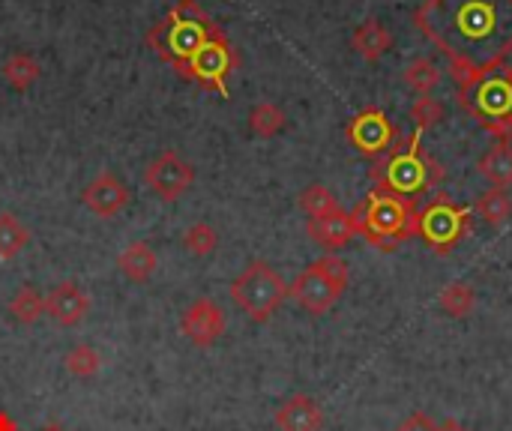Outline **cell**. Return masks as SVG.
<instances>
[{"mask_svg": "<svg viewBox=\"0 0 512 431\" xmlns=\"http://www.w3.org/2000/svg\"><path fill=\"white\" fill-rule=\"evenodd\" d=\"M501 72H504V78H507V81H510V87H512V66H504V69H501Z\"/></svg>", "mask_w": 512, "mask_h": 431, "instance_id": "35", "label": "cell"}, {"mask_svg": "<svg viewBox=\"0 0 512 431\" xmlns=\"http://www.w3.org/2000/svg\"><path fill=\"white\" fill-rule=\"evenodd\" d=\"M276 426L279 431H321L324 411L312 396L297 393L288 402H282V408L276 411Z\"/></svg>", "mask_w": 512, "mask_h": 431, "instance_id": "16", "label": "cell"}, {"mask_svg": "<svg viewBox=\"0 0 512 431\" xmlns=\"http://www.w3.org/2000/svg\"><path fill=\"white\" fill-rule=\"evenodd\" d=\"M237 66H240V57H237L234 45L228 42V36L219 30L186 60L180 75L207 87V90H216L219 96H228V75Z\"/></svg>", "mask_w": 512, "mask_h": 431, "instance_id": "9", "label": "cell"}, {"mask_svg": "<svg viewBox=\"0 0 512 431\" xmlns=\"http://www.w3.org/2000/svg\"><path fill=\"white\" fill-rule=\"evenodd\" d=\"M30 243L27 225L15 213H0V261H12Z\"/></svg>", "mask_w": 512, "mask_h": 431, "instance_id": "24", "label": "cell"}, {"mask_svg": "<svg viewBox=\"0 0 512 431\" xmlns=\"http://www.w3.org/2000/svg\"><path fill=\"white\" fill-rule=\"evenodd\" d=\"M288 126V114L276 102H258L249 111V129L258 138H276Z\"/></svg>", "mask_w": 512, "mask_h": 431, "instance_id": "22", "label": "cell"}, {"mask_svg": "<svg viewBox=\"0 0 512 431\" xmlns=\"http://www.w3.org/2000/svg\"><path fill=\"white\" fill-rule=\"evenodd\" d=\"M435 431H468L459 420H444L441 426H435Z\"/></svg>", "mask_w": 512, "mask_h": 431, "instance_id": "32", "label": "cell"}, {"mask_svg": "<svg viewBox=\"0 0 512 431\" xmlns=\"http://www.w3.org/2000/svg\"><path fill=\"white\" fill-rule=\"evenodd\" d=\"M459 105L480 120V126L492 132L498 144H512V87L501 69L468 93H459Z\"/></svg>", "mask_w": 512, "mask_h": 431, "instance_id": "7", "label": "cell"}, {"mask_svg": "<svg viewBox=\"0 0 512 431\" xmlns=\"http://www.w3.org/2000/svg\"><path fill=\"white\" fill-rule=\"evenodd\" d=\"M414 24L450 60L459 93L498 72L512 51V0H426Z\"/></svg>", "mask_w": 512, "mask_h": 431, "instance_id": "1", "label": "cell"}, {"mask_svg": "<svg viewBox=\"0 0 512 431\" xmlns=\"http://www.w3.org/2000/svg\"><path fill=\"white\" fill-rule=\"evenodd\" d=\"M474 213H477L486 225H492V228L504 225L512 216L510 192H507V189H498V186H489V192H483V195L477 198Z\"/></svg>", "mask_w": 512, "mask_h": 431, "instance_id": "21", "label": "cell"}, {"mask_svg": "<svg viewBox=\"0 0 512 431\" xmlns=\"http://www.w3.org/2000/svg\"><path fill=\"white\" fill-rule=\"evenodd\" d=\"M63 366H66V372H69L72 378L87 381V378H93V375L102 369V357H99V351L90 348V345H75L72 351H66Z\"/></svg>", "mask_w": 512, "mask_h": 431, "instance_id": "28", "label": "cell"}, {"mask_svg": "<svg viewBox=\"0 0 512 431\" xmlns=\"http://www.w3.org/2000/svg\"><path fill=\"white\" fill-rule=\"evenodd\" d=\"M441 81V66L429 57H414L405 66V84L417 93V96H429Z\"/></svg>", "mask_w": 512, "mask_h": 431, "instance_id": "25", "label": "cell"}, {"mask_svg": "<svg viewBox=\"0 0 512 431\" xmlns=\"http://www.w3.org/2000/svg\"><path fill=\"white\" fill-rule=\"evenodd\" d=\"M144 183L168 204L180 201L192 183H195V168L192 162H186L177 150H162L144 171Z\"/></svg>", "mask_w": 512, "mask_h": 431, "instance_id": "10", "label": "cell"}, {"mask_svg": "<svg viewBox=\"0 0 512 431\" xmlns=\"http://www.w3.org/2000/svg\"><path fill=\"white\" fill-rule=\"evenodd\" d=\"M351 48H354L363 60L375 63V60H381V57L393 48V36H390V30H387L378 18H369V21H363V24L351 33Z\"/></svg>", "mask_w": 512, "mask_h": 431, "instance_id": "18", "label": "cell"}, {"mask_svg": "<svg viewBox=\"0 0 512 431\" xmlns=\"http://www.w3.org/2000/svg\"><path fill=\"white\" fill-rule=\"evenodd\" d=\"M300 207H303V213L309 219H321V216H330V213L342 210L336 195L327 186H321V183H312V186H306L300 192Z\"/></svg>", "mask_w": 512, "mask_h": 431, "instance_id": "27", "label": "cell"}, {"mask_svg": "<svg viewBox=\"0 0 512 431\" xmlns=\"http://www.w3.org/2000/svg\"><path fill=\"white\" fill-rule=\"evenodd\" d=\"M306 234L312 243H318L321 249L327 252H339L345 249L354 237H357V228H354V219L348 210H336L330 216H321V219H309L306 222Z\"/></svg>", "mask_w": 512, "mask_h": 431, "instance_id": "15", "label": "cell"}, {"mask_svg": "<svg viewBox=\"0 0 512 431\" xmlns=\"http://www.w3.org/2000/svg\"><path fill=\"white\" fill-rule=\"evenodd\" d=\"M216 246H219V234H216V228L207 225V222H195V225H189V228L183 231V249H186L189 255H195V258L213 255Z\"/></svg>", "mask_w": 512, "mask_h": 431, "instance_id": "29", "label": "cell"}, {"mask_svg": "<svg viewBox=\"0 0 512 431\" xmlns=\"http://www.w3.org/2000/svg\"><path fill=\"white\" fill-rule=\"evenodd\" d=\"M39 75H42V66H39V60H36L33 54L18 51V54L6 57V63H3V78H6V84H9L12 90H18V93L30 90V87L39 81Z\"/></svg>", "mask_w": 512, "mask_h": 431, "instance_id": "20", "label": "cell"}, {"mask_svg": "<svg viewBox=\"0 0 512 431\" xmlns=\"http://www.w3.org/2000/svg\"><path fill=\"white\" fill-rule=\"evenodd\" d=\"M441 309L450 315V318H468L477 306V291L468 285V282H450L441 297H438Z\"/></svg>", "mask_w": 512, "mask_h": 431, "instance_id": "26", "label": "cell"}, {"mask_svg": "<svg viewBox=\"0 0 512 431\" xmlns=\"http://www.w3.org/2000/svg\"><path fill=\"white\" fill-rule=\"evenodd\" d=\"M9 312H12V318L18 324L30 327V324H36L45 315V297L33 285H21L15 291V297L9 300Z\"/></svg>", "mask_w": 512, "mask_h": 431, "instance_id": "23", "label": "cell"}, {"mask_svg": "<svg viewBox=\"0 0 512 431\" xmlns=\"http://www.w3.org/2000/svg\"><path fill=\"white\" fill-rule=\"evenodd\" d=\"M348 141L369 159H378L384 156L396 141H399V129L393 126V120L381 111V108H366L360 111L348 129H345Z\"/></svg>", "mask_w": 512, "mask_h": 431, "instance_id": "11", "label": "cell"}, {"mask_svg": "<svg viewBox=\"0 0 512 431\" xmlns=\"http://www.w3.org/2000/svg\"><path fill=\"white\" fill-rule=\"evenodd\" d=\"M423 132H414L411 138H405L402 144H393L384 156L372 159L369 177L378 189H390L408 198H417L429 189H435L444 180V168L441 162L423 150L420 144Z\"/></svg>", "mask_w": 512, "mask_h": 431, "instance_id": "3", "label": "cell"}, {"mask_svg": "<svg viewBox=\"0 0 512 431\" xmlns=\"http://www.w3.org/2000/svg\"><path fill=\"white\" fill-rule=\"evenodd\" d=\"M348 279H351L348 264L342 258H336V255H324L315 264H309L288 285V297H294L306 312L324 315V312H330L336 306V300L348 288Z\"/></svg>", "mask_w": 512, "mask_h": 431, "instance_id": "6", "label": "cell"}, {"mask_svg": "<svg viewBox=\"0 0 512 431\" xmlns=\"http://www.w3.org/2000/svg\"><path fill=\"white\" fill-rule=\"evenodd\" d=\"M351 219L357 234L369 246L381 252H393L405 240L420 234V201L375 186L369 198L351 210Z\"/></svg>", "mask_w": 512, "mask_h": 431, "instance_id": "2", "label": "cell"}, {"mask_svg": "<svg viewBox=\"0 0 512 431\" xmlns=\"http://www.w3.org/2000/svg\"><path fill=\"white\" fill-rule=\"evenodd\" d=\"M465 234H471V210L456 204L447 195H435L423 210H420V240L435 252V255H450Z\"/></svg>", "mask_w": 512, "mask_h": 431, "instance_id": "8", "label": "cell"}, {"mask_svg": "<svg viewBox=\"0 0 512 431\" xmlns=\"http://www.w3.org/2000/svg\"><path fill=\"white\" fill-rule=\"evenodd\" d=\"M234 306L255 324L270 321L279 306L288 300V282L267 264V261H252L228 288Z\"/></svg>", "mask_w": 512, "mask_h": 431, "instance_id": "5", "label": "cell"}, {"mask_svg": "<svg viewBox=\"0 0 512 431\" xmlns=\"http://www.w3.org/2000/svg\"><path fill=\"white\" fill-rule=\"evenodd\" d=\"M129 198H132L129 186H126L117 174H111V171L96 174V177L84 186V192H81L84 207H87L93 216H99V219H114L120 210L129 207Z\"/></svg>", "mask_w": 512, "mask_h": 431, "instance_id": "13", "label": "cell"}, {"mask_svg": "<svg viewBox=\"0 0 512 431\" xmlns=\"http://www.w3.org/2000/svg\"><path fill=\"white\" fill-rule=\"evenodd\" d=\"M477 171L498 189L512 186V147L510 144H495L492 150H486L477 162Z\"/></svg>", "mask_w": 512, "mask_h": 431, "instance_id": "19", "label": "cell"}, {"mask_svg": "<svg viewBox=\"0 0 512 431\" xmlns=\"http://www.w3.org/2000/svg\"><path fill=\"white\" fill-rule=\"evenodd\" d=\"M45 312L60 324V327H78L87 312H90V297L75 285V282H60L51 288L45 297Z\"/></svg>", "mask_w": 512, "mask_h": 431, "instance_id": "14", "label": "cell"}, {"mask_svg": "<svg viewBox=\"0 0 512 431\" xmlns=\"http://www.w3.org/2000/svg\"><path fill=\"white\" fill-rule=\"evenodd\" d=\"M219 33V27L213 24V18L198 6V0H180L168 9V15L150 27L147 33V45L165 60L171 63L177 72L186 66V60L213 36Z\"/></svg>", "mask_w": 512, "mask_h": 431, "instance_id": "4", "label": "cell"}, {"mask_svg": "<svg viewBox=\"0 0 512 431\" xmlns=\"http://www.w3.org/2000/svg\"><path fill=\"white\" fill-rule=\"evenodd\" d=\"M0 431H18V426H15V420L6 414V411H0Z\"/></svg>", "mask_w": 512, "mask_h": 431, "instance_id": "33", "label": "cell"}, {"mask_svg": "<svg viewBox=\"0 0 512 431\" xmlns=\"http://www.w3.org/2000/svg\"><path fill=\"white\" fill-rule=\"evenodd\" d=\"M396 431H435V423L426 414H414V417H408Z\"/></svg>", "mask_w": 512, "mask_h": 431, "instance_id": "31", "label": "cell"}, {"mask_svg": "<svg viewBox=\"0 0 512 431\" xmlns=\"http://www.w3.org/2000/svg\"><path fill=\"white\" fill-rule=\"evenodd\" d=\"M117 270L129 279V282H147L153 279V273L159 270V255L153 252V246H147L144 240L129 243L120 255H117Z\"/></svg>", "mask_w": 512, "mask_h": 431, "instance_id": "17", "label": "cell"}, {"mask_svg": "<svg viewBox=\"0 0 512 431\" xmlns=\"http://www.w3.org/2000/svg\"><path fill=\"white\" fill-rule=\"evenodd\" d=\"M411 120H414L417 132H426L444 120V105L435 96H417L411 105Z\"/></svg>", "mask_w": 512, "mask_h": 431, "instance_id": "30", "label": "cell"}, {"mask_svg": "<svg viewBox=\"0 0 512 431\" xmlns=\"http://www.w3.org/2000/svg\"><path fill=\"white\" fill-rule=\"evenodd\" d=\"M225 312L216 300L210 297H198L186 306L183 318H180V330L183 336L195 345V348H213L222 336H225Z\"/></svg>", "mask_w": 512, "mask_h": 431, "instance_id": "12", "label": "cell"}, {"mask_svg": "<svg viewBox=\"0 0 512 431\" xmlns=\"http://www.w3.org/2000/svg\"><path fill=\"white\" fill-rule=\"evenodd\" d=\"M39 431H66L63 426H57V423H48V426H42Z\"/></svg>", "mask_w": 512, "mask_h": 431, "instance_id": "34", "label": "cell"}]
</instances>
